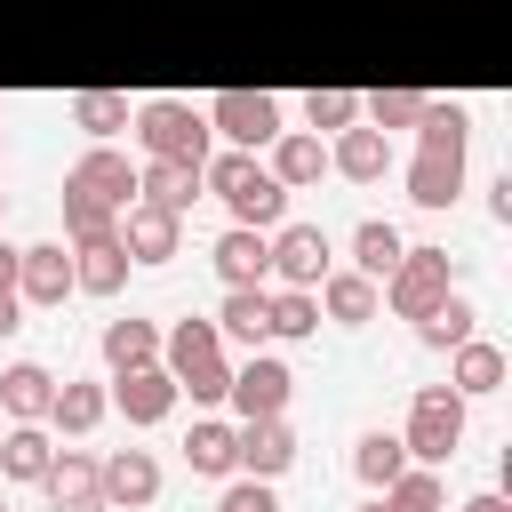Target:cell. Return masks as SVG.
<instances>
[{
  "mask_svg": "<svg viewBox=\"0 0 512 512\" xmlns=\"http://www.w3.org/2000/svg\"><path fill=\"white\" fill-rule=\"evenodd\" d=\"M264 256H272V248H264V240H256V232H248V224H240V232H224V240H216V272H224V280H232V288H248V280H264Z\"/></svg>",
  "mask_w": 512,
  "mask_h": 512,
  "instance_id": "cell-14",
  "label": "cell"
},
{
  "mask_svg": "<svg viewBox=\"0 0 512 512\" xmlns=\"http://www.w3.org/2000/svg\"><path fill=\"white\" fill-rule=\"evenodd\" d=\"M0 464H8L16 480H40V472H48L56 456H48V440H40V432H8V448H0Z\"/></svg>",
  "mask_w": 512,
  "mask_h": 512,
  "instance_id": "cell-25",
  "label": "cell"
},
{
  "mask_svg": "<svg viewBox=\"0 0 512 512\" xmlns=\"http://www.w3.org/2000/svg\"><path fill=\"white\" fill-rule=\"evenodd\" d=\"M152 488H160L152 456H136V448H128V456H112V464H104V496H112V504H144Z\"/></svg>",
  "mask_w": 512,
  "mask_h": 512,
  "instance_id": "cell-17",
  "label": "cell"
},
{
  "mask_svg": "<svg viewBox=\"0 0 512 512\" xmlns=\"http://www.w3.org/2000/svg\"><path fill=\"white\" fill-rule=\"evenodd\" d=\"M216 512H272V488H256V480H248V488H232Z\"/></svg>",
  "mask_w": 512,
  "mask_h": 512,
  "instance_id": "cell-37",
  "label": "cell"
},
{
  "mask_svg": "<svg viewBox=\"0 0 512 512\" xmlns=\"http://www.w3.org/2000/svg\"><path fill=\"white\" fill-rule=\"evenodd\" d=\"M224 328L256 344V336L272 328V296H264V288H232V304H224Z\"/></svg>",
  "mask_w": 512,
  "mask_h": 512,
  "instance_id": "cell-20",
  "label": "cell"
},
{
  "mask_svg": "<svg viewBox=\"0 0 512 512\" xmlns=\"http://www.w3.org/2000/svg\"><path fill=\"white\" fill-rule=\"evenodd\" d=\"M120 272H128V248H112V240H88V264H80V280H88V288H120Z\"/></svg>",
  "mask_w": 512,
  "mask_h": 512,
  "instance_id": "cell-28",
  "label": "cell"
},
{
  "mask_svg": "<svg viewBox=\"0 0 512 512\" xmlns=\"http://www.w3.org/2000/svg\"><path fill=\"white\" fill-rule=\"evenodd\" d=\"M40 480H48V496H56L64 512H96V504H104V472H88L80 456H64V464H48Z\"/></svg>",
  "mask_w": 512,
  "mask_h": 512,
  "instance_id": "cell-12",
  "label": "cell"
},
{
  "mask_svg": "<svg viewBox=\"0 0 512 512\" xmlns=\"http://www.w3.org/2000/svg\"><path fill=\"white\" fill-rule=\"evenodd\" d=\"M312 176H320V144L312 136H288L280 144V184H312Z\"/></svg>",
  "mask_w": 512,
  "mask_h": 512,
  "instance_id": "cell-29",
  "label": "cell"
},
{
  "mask_svg": "<svg viewBox=\"0 0 512 512\" xmlns=\"http://www.w3.org/2000/svg\"><path fill=\"white\" fill-rule=\"evenodd\" d=\"M336 168H344V176H384V136H376V128H352V136L336 144Z\"/></svg>",
  "mask_w": 512,
  "mask_h": 512,
  "instance_id": "cell-23",
  "label": "cell"
},
{
  "mask_svg": "<svg viewBox=\"0 0 512 512\" xmlns=\"http://www.w3.org/2000/svg\"><path fill=\"white\" fill-rule=\"evenodd\" d=\"M80 120H88V128H120L128 104H120V96H80Z\"/></svg>",
  "mask_w": 512,
  "mask_h": 512,
  "instance_id": "cell-35",
  "label": "cell"
},
{
  "mask_svg": "<svg viewBox=\"0 0 512 512\" xmlns=\"http://www.w3.org/2000/svg\"><path fill=\"white\" fill-rule=\"evenodd\" d=\"M128 248H136V256H144V264H160V256H176V216H168V208H152V200H144V208H136V216H128Z\"/></svg>",
  "mask_w": 512,
  "mask_h": 512,
  "instance_id": "cell-15",
  "label": "cell"
},
{
  "mask_svg": "<svg viewBox=\"0 0 512 512\" xmlns=\"http://www.w3.org/2000/svg\"><path fill=\"white\" fill-rule=\"evenodd\" d=\"M16 264H24L32 304H56V296L72 288V256H64V248H16Z\"/></svg>",
  "mask_w": 512,
  "mask_h": 512,
  "instance_id": "cell-13",
  "label": "cell"
},
{
  "mask_svg": "<svg viewBox=\"0 0 512 512\" xmlns=\"http://www.w3.org/2000/svg\"><path fill=\"white\" fill-rule=\"evenodd\" d=\"M464 512H504V496H472V504H464Z\"/></svg>",
  "mask_w": 512,
  "mask_h": 512,
  "instance_id": "cell-41",
  "label": "cell"
},
{
  "mask_svg": "<svg viewBox=\"0 0 512 512\" xmlns=\"http://www.w3.org/2000/svg\"><path fill=\"white\" fill-rule=\"evenodd\" d=\"M184 456H192V472H224V464H232V432H224V424H192Z\"/></svg>",
  "mask_w": 512,
  "mask_h": 512,
  "instance_id": "cell-24",
  "label": "cell"
},
{
  "mask_svg": "<svg viewBox=\"0 0 512 512\" xmlns=\"http://www.w3.org/2000/svg\"><path fill=\"white\" fill-rule=\"evenodd\" d=\"M352 248H360V264H368V272H392V264H400V232H392V224H360V240H352Z\"/></svg>",
  "mask_w": 512,
  "mask_h": 512,
  "instance_id": "cell-27",
  "label": "cell"
},
{
  "mask_svg": "<svg viewBox=\"0 0 512 512\" xmlns=\"http://www.w3.org/2000/svg\"><path fill=\"white\" fill-rule=\"evenodd\" d=\"M168 400H176V384H168L160 368H128V376H120V408H128L136 424H152Z\"/></svg>",
  "mask_w": 512,
  "mask_h": 512,
  "instance_id": "cell-16",
  "label": "cell"
},
{
  "mask_svg": "<svg viewBox=\"0 0 512 512\" xmlns=\"http://www.w3.org/2000/svg\"><path fill=\"white\" fill-rule=\"evenodd\" d=\"M464 176V104H424V160H416V200L448 208Z\"/></svg>",
  "mask_w": 512,
  "mask_h": 512,
  "instance_id": "cell-1",
  "label": "cell"
},
{
  "mask_svg": "<svg viewBox=\"0 0 512 512\" xmlns=\"http://www.w3.org/2000/svg\"><path fill=\"white\" fill-rule=\"evenodd\" d=\"M224 392L240 400V416H280V400H288V368H280V360H256V368H240Z\"/></svg>",
  "mask_w": 512,
  "mask_h": 512,
  "instance_id": "cell-10",
  "label": "cell"
},
{
  "mask_svg": "<svg viewBox=\"0 0 512 512\" xmlns=\"http://www.w3.org/2000/svg\"><path fill=\"white\" fill-rule=\"evenodd\" d=\"M104 360H112V368H144V360H152V328H144V320H112V328H104Z\"/></svg>",
  "mask_w": 512,
  "mask_h": 512,
  "instance_id": "cell-21",
  "label": "cell"
},
{
  "mask_svg": "<svg viewBox=\"0 0 512 512\" xmlns=\"http://www.w3.org/2000/svg\"><path fill=\"white\" fill-rule=\"evenodd\" d=\"M8 280H16V248H0V288H8Z\"/></svg>",
  "mask_w": 512,
  "mask_h": 512,
  "instance_id": "cell-40",
  "label": "cell"
},
{
  "mask_svg": "<svg viewBox=\"0 0 512 512\" xmlns=\"http://www.w3.org/2000/svg\"><path fill=\"white\" fill-rule=\"evenodd\" d=\"M328 304H336V320H368L376 312V288L368 280H328Z\"/></svg>",
  "mask_w": 512,
  "mask_h": 512,
  "instance_id": "cell-31",
  "label": "cell"
},
{
  "mask_svg": "<svg viewBox=\"0 0 512 512\" xmlns=\"http://www.w3.org/2000/svg\"><path fill=\"white\" fill-rule=\"evenodd\" d=\"M464 328H472V304H456V296H440L424 312V344H464Z\"/></svg>",
  "mask_w": 512,
  "mask_h": 512,
  "instance_id": "cell-26",
  "label": "cell"
},
{
  "mask_svg": "<svg viewBox=\"0 0 512 512\" xmlns=\"http://www.w3.org/2000/svg\"><path fill=\"white\" fill-rule=\"evenodd\" d=\"M368 512H408V504H400V496H376V504H368Z\"/></svg>",
  "mask_w": 512,
  "mask_h": 512,
  "instance_id": "cell-42",
  "label": "cell"
},
{
  "mask_svg": "<svg viewBox=\"0 0 512 512\" xmlns=\"http://www.w3.org/2000/svg\"><path fill=\"white\" fill-rule=\"evenodd\" d=\"M144 144H152V160H200L208 128L192 104H144Z\"/></svg>",
  "mask_w": 512,
  "mask_h": 512,
  "instance_id": "cell-6",
  "label": "cell"
},
{
  "mask_svg": "<svg viewBox=\"0 0 512 512\" xmlns=\"http://www.w3.org/2000/svg\"><path fill=\"white\" fill-rule=\"evenodd\" d=\"M48 408H56V424H72V432H80V424H96V408H104V400H96L88 384H64Z\"/></svg>",
  "mask_w": 512,
  "mask_h": 512,
  "instance_id": "cell-32",
  "label": "cell"
},
{
  "mask_svg": "<svg viewBox=\"0 0 512 512\" xmlns=\"http://www.w3.org/2000/svg\"><path fill=\"white\" fill-rule=\"evenodd\" d=\"M304 112H312V128H336V120H352V96H344V88H328V96H312Z\"/></svg>",
  "mask_w": 512,
  "mask_h": 512,
  "instance_id": "cell-36",
  "label": "cell"
},
{
  "mask_svg": "<svg viewBox=\"0 0 512 512\" xmlns=\"http://www.w3.org/2000/svg\"><path fill=\"white\" fill-rule=\"evenodd\" d=\"M208 176H216V192L232 200V216H240V224H272V216H280V200H288V184H280V176H264L248 152H224Z\"/></svg>",
  "mask_w": 512,
  "mask_h": 512,
  "instance_id": "cell-3",
  "label": "cell"
},
{
  "mask_svg": "<svg viewBox=\"0 0 512 512\" xmlns=\"http://www.w3.org/2000/svg\"><path fill=\"white\" fill-rule=\"evenodd\" d=\"M456 440H464V400H456V392H416V424H408L400 448H416L424 464H440Z\"/></svg>",
  "mask_w": 512,
  "mask_h": 512,
  "instance_id": "cell-5",
  "label": "cell"
},
{
  "mask_svg": "<svg viewBox=\"0 0 512 512\" xmlns=\"http://www.w3.org/2000/svg\"><path fill=\"white\" fill-rule=\"evenodd\" d=\"M496 376H504V352H496V344H464V384H472V392H488Z\"/></svg>",
  "mask_w": 512,
  "mask_h": 512,
  "instance_id": "cell-33",
  "label": "cell"
},
{
  "mask_svg": "<svg viewBox=\"0 0 512 512\" xmlns=\"http://www.w3.org/2000/svg\"><path fill=\"white\" fill-rule=\"evenodd\" d=\"M376 120H424V96H376Z\"/></svg>",
  "mask_w": 512,
  "mask_h": 512,
  "instance_id": "cell-38",
  "label": "cell"
},
{
  "mask_svg": "<svg viewBox=\"0 0 512 512\" xmlns=\"http://www.w3.org/2000/svg\"><path fill=\"white\" fill-rule=\"evenodd\" d=\"M0 400H8L16 416H40V408L56 400V392H48V368H32V360H24V368H8V376H0Z\"/></svg>",
  "mask_w": 512,
  "mask_h": 512,
  "instance_id": "cell-19",
  "label": "cell"
},
{
  "mask_svg": "<svg viewBox=\"0 0 512 512\" xmlns=\"http://www.w3.org/2000/svg\"><path fill=\"white\" fill-rule=\"evenodd\" d=\"M144 184H152V208H168V216H176V208L192 200V184H200V160H152V176H144Z\"/></svg>",
  "mask_w": 512,
  "mask_h": 512,
  "instance_id": "cell-18",
  "label": "cell"
},
{
  "mask_svg": "<svg viewBox=\"0 0 512 512\" xmlns=\"http://www.w3.org/2000/svg\"><path fill=\"white\" fill-rule=\"evenodd\" d=\"M264 264H280V272L304 288V280H320V272H328V232H320V224H288V232H280V248H272Z\"/></svg>",
  "mask_w": 512,
  "mask_h": 512,
  "instance_id": "cell-9",
  "label": "cell"
},
{
  "mask_svg": "<svg viewBox=\"0 0 512 512\" xmlns=\"http://www.w3.org/2000/svg\"><path fill=\"white\" fill-rule=\"evenodd\" d=\"M136 184H128V160H112V152H88L80 168H72V232L80 240H104V208H120Z\"/></svg>",
  "mask_w": 512,
  "mask_h": 512,
  "instance_id": "cell-2",
  "label": "cell"
},
{
  "mask_svg": "<svg viewBox=\"0 0 512 512\" xmlns=\"http://www.w3.org/2000/svg\"><path fill=\"white\" fill-rule=\"evenodd\" d=\"M216 128H224L232 144H264V136H280V104L232 88V96H216Z\"/></svg>",
  "mask_w": 512,
  "mask_h": 512,
  "instance_id": "cell-8",
  "label": "cell"
},
{
  "mask_svg": "<svg viewBox=\"0 0 512 512\" xmlns=\"http://www.w3.org/2000/svg\"><path fill=\"white\" fill-rule=\"evenodd\" d=\"M392 496H400L408 512H432V504H440V488H432V472H400V480H392Z\"/></svg>",
  "mask_w": 512,
  "mask_h": 512,
  "instance_id": "cell-34",
  "label": "cell"
},
{
  "mask_svg": "<svg viewBox=\"0 0 512 512\" xmlns=\"http://www.w3.org/2000/svg\"><path fill=\"white\" fill-rule=\"evenodd\" d=\"M392 272H400V280H392V304H400V312H416V320L448 296V248H400V264H392Z\"/></svg>",
  "mask_w": 512,
  "mask_h": 512,
  "instance_id": "cell-4",
  "label": "cell"
},
{
  "mask_svg": "<svg viewBox=\"0 0 512 512\" xmlns=\"http://www.w3.org/2000/svg\"><path fill=\"white\" fill-rule=\"evenodd\" d=\"M232 456H240L248 472H280V464L296 456V440H288V424H280V416H248V432L232 440Z\"/></svg>",
  "mask_w": 512,
  "mask_h": 512,
  "instance_id": "cell-11",
  "label": "cell"
},
{
  "mask_svg": "<svg viewBox=\"0 0 512 512\" xmlns=\"http://www.w3.org/2000/svg\"><path fill=\"white\" fill-rule=\"evenodd\" d=\"M8 328H16V296L0 288V336H8Z\"/></svg>",
  "mask_w": 512,
  "mask_h": 512,
  "instance_id": "cell-39",
  "label": "cell"
},
{
  "mask_svg": "<svg viewBox=\"0 0 512 512\" xmlns=\"http://www.w3.org/2000/svg\"><path fill=\"white\" fill-rule=\"evenodd\" d=\"M400 472H408V456H400V440H392V432H368V440H360V480H376V488H392Z\"/></svg>",
  "mask_w": 512,
  "mask_h": 512,
  "instance_id": "cell-22",
  "label": "cell"
},
{
  "mask_svg": "<svg viewBox=\"0 0 512 512\" xmlns=\"http://www.w3.org/2000/svg\"><path fill=\"white\" fill-rule=\"evenodd\" d=\"M272 328H280V336H304V328H320V304H312L304 288H288V296L272 304Z\"/></svg>",
  "mask_w": 512,
  "mask_h": 512,
  "instance_id": "cell-30",
  "label": "cell"
},
{
  "mask_svg": "<svg viewBox=\"0 0 512 512\" xmlns=\"http://www.w3.org/2000/svg\"><path fill=\"white\" fill-rule=\"evenodd\" d=\"M176 376H184L200 400H216V392L232 384L224 360H216V328H208V320H184V328H176Z\"/></svg>",
  "mask_w": 512,
  "mask_h": 512,
  "instance_id": "cell-7",
  "label": "cell"
}]
</instances>
